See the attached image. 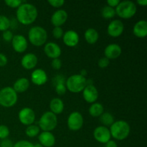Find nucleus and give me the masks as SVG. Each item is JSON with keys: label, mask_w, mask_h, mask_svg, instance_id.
Segmentation results:
<instances>
[{"label": "nucleus", "mask_w": 147, "mask_h": 147, "mask_svg": "<svg viewBox=\"0 0 147 147\" xmlns=\"http://www.w3.org/2000/svg\"><path fill=\"white\" fill-rule=\"evenodd\" d=\"M38 16L37 7L30 3H22L17 8L16 17L17 21L23 25L32 24Z\"/></svg>", "instance_id": "1"}, {"label": "nucleus", "mask_w": 147, "mask_h": 147, "mask_svg": "<svg viewBox=\"0 0 147 147\" xmlns=\"http://www.w3.org/2000/svg\"><path fill=\"white\" fill-rule=\"evenodd\" d=\"M109 131L111 137L118 141H122L126 139L129 136L131 127L127 121L119 120L113 122V124L110 126Z\"/></svg>", "instance_id": "2"}, {"label": "nucleus", "mask_w": 147, "mask_h": 147, "mask_svg": "<svg viewBox=\"0 0 147 147\" xmlns=\"http://www.w3.org/2000/svg\"><path fill=\"white\" fill-rule=\"evenodd\" d=\"M28 39L32 45L40 47L47 42V32L42 27L34 26L29 30Z\"/></svg>", "instance_id": "3"}, {"label": "nucleus", "mask_w": 147, "mask_h": 147, "mask_svg": "<svg viewBox=\"0 0 147 147\" xmlns=\"http://www.w3.org/2000/svg\"><path fill=\"white\" fill-rule=\"evenodd\" d=\"M137 7L136 4L132 1H120L117 7L115 9L116 14H117L119 17L122 19H130L133 17L136 14Z\"/></svg>", "instance_id": "4"}, {"label": "nucleus", "mask_w": 147, "mask_h": 147, "mask_svg": "<svg viewBox=\"0 0 147 147\" xmlns=\"http://www.w3.org/2000/svg\"><path fill=\"white\" fill-rule=\"evenodd\" d=\"M18 96L12 87H4L0 90V106L5 108L12 107L17 103Z\"/></svg>", "instance_id": "5"}, {"label": "nucleus", "mask_w": 147, "mask_h": 147, "mask_svg": "<svg viewBox=\"0 0 147 147\" xmlns=\"http://www.w3.org/2000/svg\"><path fill=\"white\" fill-rule=\"evenodd\" d=\"M86 78L80 74L73 75L66 80V88L73 93H80L86 86Z\"/></svg>", "instance_id": "6"}, {"label": "nucleus", "mask_w": 147, "mask_h": 147, "mask_svg": "<svg viewBox=\"0 0 147 147\" xmlns=\"http://www.w3.org/2000/svg\"><path fill=\"white\" fill-rule=\"evenodd\" d=\"M57 125V116L51 111H46L40 117L38 126L42 131H51L54 130Z\"/></svg>", "instance_id": "7"}, {"label": "nucleus", "mask_w": 147, "mask_h": 147, "mask_svg": "<svg viewBox=\"0 0 147 147\" xmlns=\"http://www.w3.org/2000/svg\"><path fill=\"white\" fill-rule=\"evenodd\" d=\"M83 123H84V119L80 112H72L69 115L67 123L70 130L73 131L80 130L83 127Z\"/></svg>", "instance_id": "8"}, {"label": "nucleus", "mask_w": 147, "mask_h": 147, "mask_svg": "<svg viewBox=\"0 0 147 147\" xmlns=\"http://www.w3.org/2000/svg\"><path fill=\"white\" fill-rule=\"evenodd\" d=\"M18 117L20 121L23 125L28 126L33 124L35 121V113L31 108L25 107L20 111Z\"/></svg>", "instance_id": "9"}, {"label": "nucleus", "mask_w": 147, "mask_h": 147, "mask_svg": "<svg viewBox=\"0 0 147 147\" xmlns=\"http://www.w3.org/2000/svg\"><path fill=\"white\" fill-rule=\"evenodd\" d=\"M93 137L98 142L101 144H106L111 140V135L109 129L103 126H99L93 131Z\"/></svg>", "instance_id": "10"}, {"label": "nucleus", "mask_w": 147, "mask_h": 147, "mask_svg": "<svg viewBox=\"0 0 147 147\" xmlns=\"http://www.w3.org/2000/svg\"><path fill=\"white\" fill-rule=\"evenodd\" d=\"M124 31V24L121 20H114L111 22L107 27V32L112 37H120Z\"/></svg>", "instance_id": "11"}, {"label": "nucleus", "mask_w": 147, "mask_h": 147, "mask_svg": "<svg viewBox=\"0 0 147 147\" xmlns=\"http://www.w3.org/2000/svg\"><path fill=\"white\" fill-rule=\"evenodd\" d=\"M11 45L14 51L18 53H22L27 49L28 43L24 36L22 34H17L13 37L11 40Z\"/></svg>", "instance_id": "12"}, {"label": "nucleus", "mask_w": 147, "mask_h": 147, "mask_svg": "<svg viewBox=\"0 0 147 147\" xmlns=\"http://www.w3.org/2000/svg\"><path fill=\"white\" fill-rule=\"evenodd\" d=\"M83 97L87 103H96L98 98V91L96 86L93 85H88L85 87L83 91Z\"/></svg>", "instance_id": "13"}, {"label": "nucleus", "mask_w": 147, "mask_h": 147, "mask_svg": "<svg viewBox=\"0 0 147 147\" xmlns=\"http://www.w3.org/2000/svg\"><path fill=\"white\" fill-rule=\"evenodd\" d=\"M44 52L46 55L51 59L59 58L61 55V48L60 46L55 42H47L44 47Z\"/></svg>", "instance_id": "14"}, {"label": "nucleus", "mask_w": 147, "mask_h": 147, "mask_svg": "<svg viewBox=\"0 0 147 147\" xmlns=\"http://www.w3.org/2000/svg\"><path fill=\"white\" fill-rule=\"evenodd\" d=\"M122 49L119 45L116 43H111L106 47L104 50V55L106 58L110 60H114L119 57L121 55Z\"/></svg>", "instance_id": "15"}, {"label": "nucleus", "mask_w": 147, "mask_h": 147, "mask_svg": "<svg viewBox=\"0 0 147 147\" xmlns=\"http://www.w3.org/2000/svg\"><path fill=\"white\" fill-rule=\"evenodd\" d=\"M67 13L64 9H58L55 11L51 17V23L55 27H60L66 22L67 20Z\"/></svg>", "instance_id": "16"}, {"label": "nucleus", "mask_w": 147, "mask_h": 147, "mask_svg": "<svg viewBox=\"0 0 147 147\" xmlns=\"http://www.w3.org/2000/svg\"><path fill=\"white\" fill-rule=\"evenodd\" d=\"M47 75L44 70L38 68L32 73L31 80L36 86H42L47 81Z\"/></svg>", "instance_id": "17"}, {"label": "nucleus", "mask_w": 147, "mask_h": 147, "mask_svg": "<svg viewBox=\"0 0 147 147\" xmlns=\"http://www.w3.org/2000/svg\"><path fill=\"white\" fill-rule=\"evenodd\" d=\"M63 40L65 45L67 47H76L79 42V35L77 32L74 30H67L63 34Z\"/></svg>", "instance_id": "18"}, {"label": "nucleus", "mask_w": 147, "mask_h": 147, "mask_svg": "<svg viewBox=\"0 0 147 147\" xmlns=\"http://www.w3.org/2000/svg\"><path fill=\"white\" fill-rule=\"evenodd\" d=\"M38 63V58L34 53H27L21 60V65L26 70H32L34 68Z\"/></svg>", "instance_id": "19"}, {"label": "nucleus", "mask_w": 147, "mask_h": 147, "mask_svg": "<svg viewBox=\"0 0 147 147\" xmlns=\"http://www.w3.org/2000/svg\"><path fill=\"white\" fill-rule=\"evenodd\" d=\"M39 142L43 147H53L55 144V137L50 131H42L39 134Z\"/></svg>", "instance_id": "20"}, {"label": "nucleus", "mask_w": 147, "mask_h": 147, "mask_svg": "<svg viewBox=\"0 0 147 147\" xmlns=\"http://www.w3.org/2000/svg\"><path fill=\"white\" fill-rule=\"evenodd\" d=\"M133 33L136 37L139 38H144L147 35V22L142 20L138 21L134 25Z\"/></svg>", "instance_id": "21"}, {"label": "nucleus", "mask_w": 147, "mask_h": 147, "mask_svg": "<svg viewBox=\"0 0 147 147\" xmlns=\"http://www.w3.org/2000/svg\"><path fill=\"white\" fill-rule=\"evenodd\" d=\"M65 78L63 76H62V75L57 76L55 78L54 80H53L56 93L58 95H60V96L64 95L66 93L67 88H66L65 86Z\"/></svg>", "instance_id": "22"}, {"label": "nucleus", "mask_w": 147, "mask_h": 147, "mask_svg": "<svg viewBox=\"0 0 147 147\" xmlns=\"http://www.w3.org/2000/svg\"><path fill=\"white\" fill-rule=\"evenodd\" d=\"M30 87V81L26 78H20L14 82L13 89L17 93H22L25 92Z\"/></svg>", "instance_id": "23"}, {"label": "nucleus", "mask_w": 147, "mask_h": 147, "mask_svg": "<svg viewBox=\"0 0 147 147\" xmlns=\"http://www.w3.org/2000/svg\"><path fill=\"white\" fill-rule=\"evenodd\" d=\"M50 109L54 114H60L64 110V103L59 98H54L50 102Z\"/></svg>", "instance_id": "24"}, {"label": "nucleus", "mask_w": 147, "mask_h": 147, "mask_svg": "<svg viewBox=\"0 0 147 147\" xmlns=\"http://www.w3.org/2000/svg\"><path fill=\"white\" fill-rule=\"evenodd\" d=\"M85 40L90 45L97 42L99 38V34L97 30L94 28H88L86 30L84 34Z\"/></svg>", "instance_id": "25"}, {"label": "nucleus", "mask_w": 147, "mask_h": 147, "mask_svg": "<svg viewBox=\"0 0 147 147\" xmlns=\"http://www.w3.org/2000/svg\"><path fill=\"white\" fill-rule=\"evenodd\" d=\"M88 112L92 117H100L104 112V108L100 103H93L89 107Z\"/></svg>", "instance_id": "26"}, {"label": "nucleus", "mask_w": 147, "mask_h": 147, "mask_svg": "<svg viewBox=\"0 0 147 147\" xmlns=\"http://www.w3.org/2000/svg\"><path fill=\"white\" fill-rule=\"evenodd\" d=\"M100 121L103 123V126H111L113 123L114 118L113 115L109 112H103V114L100 116Z\"/></svg>", "instance_id": "27"}, {"label": "nucleus", "mask_w": 147, "mask_h": 147, "mask_svg": "<svg viewBox=\"0 0 147 147\" xmlns=\"http://www.w3.org/2000/svg\"><path fill=\"white\" fill-rule=\"evenodd\" d=\"M100 14H101L102 17L106 20H110L114 17L116 15V11L115 9L113 7H111L109 6H105L102 8L101 11H100Z\"/></svg>", "instance_id": "28"}, {"label": "nucleus", "mask_w": 147, "mask_h": 147, "mask_svg": "<svg viewBox=\"0 0 147 147\" xmlns=\"http://www.w3.org/2000/svg\"><path fill=\"white\" fill-rule=\"evenodd\" d=\"M40 129L38 126L32 124L27 126L25 130V134L27 136H29L30 138H32L35 137L37 135L40 134Z\"/></svg>", "instance_id": "29"}, {"label": "nucleus", "mask_w": 147, "mask_h": 147, "mask_svg": "<svg viewBox=\"0 0 147 147\" xmlns=\"http://www.w3.org/2000/svg\"><path fill=\"white\" fill-rule=\"evenodd\" d=\"M10 27V20L5 15L0 14V31L4 32Z\"/></svg>", "instance_id": "30"}, {"label": "nucleus", "mask_w": 147, "mask_h": 147, "mask_svg": "<svg viewBox=\"0 0 147 147\" xmlns=\"http://www.w3.org/2000/svg\"><path fill=\"white\" fill-rule=\"evenodd\" d=\"M9 129L5 125H0V139L4 140L9 136Z\"/></svg>", "instance_id": "31"}, {"label": "nucleus", "mask_w": 147, "mask_h": 147, "mask_svg": "<svg viewBox=\"0 0 147 147\" xmlns=\"http://www.w3.org/2000/svg\"><path fill=\"white\" fill-rule=\"evenodd\" d=\"M4 2L9 7L14 9H17L22 4V1H21V0H6Z\"/></svg>", "instance_id": "32"}, {"label": "nucleus", "mask_w": 147, "mask_h": 147, "mask_svg": "<svg viewBox=\"0 0 147 147\" xmlns=\"http://www.w3.org/2000/svg\"><path fill=\"white\" fill-rule=\"evenodd\" d=\"M53 37L55 39H60L63 37V34H64V32H63V29L60 27H54L53 30Z\"/></svg>", "instance_id": "33"}, {"label": "nucleus", "mask_w": 147, "mask_h": 147, "mask_svg": "<svg viewBox=\"0 0 147 147\" xmlns=\"http://www.w3.org/2000/svg\"><path fill=\"white\" fill-rule=\"evenodd\" d=\"M13 147H34V144L27 140H21L14 144Z\"/></svg>", "instance_id": "34"}, {"label": "nucleus", "mask_w": 147, "mask_h": 147, "mask_svg": "<svg viewBox=\"0 0 147 147\" xmlns=\"http://www.w3.org/2000/svg\"><path fill=\"white\" fill-rule=\"evenodd\" d=\"M13 37H14V34H13V33L11 32V31H10V30H8L3 32L2 38L5 42H11V40H12L13 39Z\"/></svg>", "instance_id": "35"}, {"label": "nucleus", "mask_w": 147, "mask_h": 147, "mask_svg": "<svg viewBox=\"0 0 147 147\" xmlns=\"http://www.w3.org/2000/svg\"><path fill=\"white\" fill-rule=\"evenodd\" d=\"M47 2L50 4L53 7L55 8H60L64 5L65 1L64 0H48Z\"/></svg>", "instance_id": "36"}, {"label": "nucleus", "mask_w": 147, "mask_h": 147, "mask_svg": "<svg viewBox=\"0 0 147 147\" xmlns=\"http://www.w3.org/2000/svg\"><path fill=\"white\" fill-rule=\"evenodd\" d=\"M98 64L99 67H100V68H106L110 64V60L106 58V57H103L99 59Z\"/></svg>", "instance_id": "37"}, {"label": "nucleus", "mask_w": 147, "mask_h": 147, "mask_svg": "<svg viewBox=\"0 0 147 147\" xmlns=\"http://www.w3.org/2000/svg\"><path fill=\"white\" fill-rule=\"evenodd\" d=\"M51 65L53 69H55V70H60L62 67V61L59 58L53 59L52 60Z\"/></svg>", "instance_id": "38"}, {"label": "nucleus", "mask_w": 147, "mask_h": 147, "mask_svg": "<svg viewBox=\"0 0 147 147\" xmlns=\"http://www.w3.org/2000/svg\"><path fill=\"white\" fill-rule=\"evenodd\" d=\"M13 146L14 144H13L12 142L7 139L1 140V142H0V147H13Z\"/></svg>", "instance_id": "39"}, {"label": "nucleus", "mask_w": 147, "mask_h": 147, "mask_svg": "<svg viewBox=\"0 0 147 147\" xmlns=\"http://www.w3.org/2000/svg\"><path fill=\"white\" fill-rule=\"evenodd\" d=\"M8 63V59L7 56L3 53H0V67H4Z\"/></svg>", "instance_id": "40"}, {"label": "nucleus", "mask_w": 147, "mask_h": 147, "mask_svg": "<svg viewBox=\"0 0 147 147\" xmlns=\"http://www.w3.org/2000/svg\"><path fill=\"white\" fill-rule=\"evenodd\" d=\"M119 3H120L119 0H108L107 1L108 6H109L111 7H113V8L117 7Z\"/></svg>", "instance_id": "41"}, {"label": "nucleus", "mask_w": 147, "mask_h": 147, "mask_svg": "<svg viewBox=\"0 0 147 147\" xmlns=\"http://www.w3.org/2000/svg\"><path fill=\"white\" fill-rule=\"evenodd\" d=\"M106 144V147H118V144L115 141L110 140L107 142Z\"/></svg>", "instance_id": "42"}, {"label": "nucleus", "mask_w": 147, "mask_h": 147, "mask_svg": "<svg viewBox=\"0 0 147 147\" xmlns=\"http://www.w3.org/2000/svg\"><path fill=\"white\" fill-rule=\"evenodd\" d=\"M138 4H139L140 6H143V7H145V6L147 4V0H138L136 1Z\"/></svg>", "instance_id": "43"}, {"label": "nucleus", "mask_w": 147, "mask_h": 147, "mask_svg": "<svg viewBox=\"0 0 147 147\" xmlns=\"http://www.w3.org/2000/svg\"><path fill=\"white\" fill-rule=\"evenodd\" d=\"M87 74H88V72L86 69H83V70L80 71V76H83V77H85V78H86V76H87Z\"/></svg>", "instance_id": "44"}, {"label": "nucleus", "mask_w": 147, "mask_h": 147, "mask_svg": "<svg viewBox=\"0 0 147 147\" xmlns=\"http://www.w3.org/2000/svg\"><path fill=\"white\" fill-rule=\"evenodd\" d=\"M34 147H43V146L42 144H40V143H37L36 144H34Z\"/></svg>", "instance_id": "45"}]
</instances>
